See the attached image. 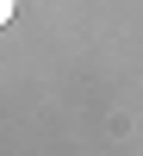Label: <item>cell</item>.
Returning <instances> with one entry per match:
<instances>
[{"label": "cell", "instance_id": "obj_1", "mask_svg": "<svg viewBox=\"0 0 143 156\" xmlns=\"http://www.w3.org/2000/svg\"><path fill=\"white\" fill-rule=\"evenodd\" d=\"M12 12H19V0H0V25H6V19H12Z\"/></svg>", "mask_w": 143, "mask_h": 156}]
</instances>
